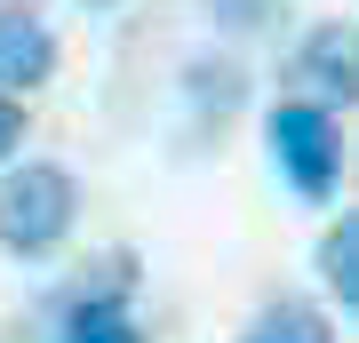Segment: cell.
Segmentation results:
<instances>
[{
    "instance_id": "1",
    "label": "cell",
    "mask_w": 359,
    "mask_h": 343,
    "mask_svg": "<svg viewBox=\"0 0 359 343\" xmlns=\"http://www.w3.org/2000/svg\"><path fill=\"white\" fill-rule=\"evenodd\" d=\"M80 224V184L56 160H25L0 176V248L8 255H56Z\"/></svg>"
},
{
    "instance_id": "2",
    "label": "cell",
    "mask_w": 359,
    "mask_h": 343,
    "mask_svg": "<svg viewBox=\"0 0 359 343\" xmlns=\"http://www.w3.org/2000/svg\"><path fill=\"white\" fill-rule=\"evenodd\" d=\"M264 136H271V160H280V176L295 200H335V184H344V128H335L327 104H311V96H287V104H271V120H264Z\"/></svg>"
},
{
    "instance_id": "3",
    "label": "cell",
    "mask_w": 359,
    "mask_h": 343,
    "mask_svg": "<svg viewBox=\"0 0 359 343\" xmlns=\"http://www.w3.org/2000/svg\"><path fill=\"white\" fill-rule=\"evenodd\" d=\"M287 80L311 104H327V112H351L359 104V32L351 25H311L287 56Z\"/></svg>"
},
{
    "instance_id": "4",
    "label": "cell",
    "mask_w": 359,
    "mask_h": 343,
    "mask_svg": "<svg viewBox=\"0 0 359 343\" xmlns=\"http://www.w3.org/2000/svg\"><path fill=\"white\" fill-rule=\"evenodd\" d=\"M120 280H136V255H112V264H104V288L72 295L65 343H144V328H136V311H128V295H120Z\"/></svg>"
},
{
    "instance_id": "5",
    "label": "cell",
    "mask_w": 359,
    "mask_h": 343,
    "mask_svg": "<svg viewBox=\"0 0 359 343\" xmlns=\"http://www.w3.org/2000/svg\"><path fill=\"white\" fill-rule=\"evenodd\" d=\"M48 72H56V32L40 25L32 8H0V88L32 96Z\"/></svg>"
},
{
    "instance_id": "6",
    "label": "cell",
    "mask_w": 359,
    "mask_h": 343,
    "mask_svg": "<svg viewBox=\"0 0 359 343\" xmlns=\"http://www.w3.org/2000/svg\"><path fill=\"white\" fill-rule=\"evenodd\" d=\"M240 343H335L327 311L311 304V295H271V304L240 328Z\"/></svg>"
},
{
    "instance_id": "7",
    "label": "cell",
    "mask_w": 359,
    "mask_h": 343,
    "mask_svg": "<svg viewBox=\"0 0 359 343\" xmlns=\"http://www.w3.org/2000/svg\"><path fill=\"white\" fill-rule=\"evenodd\" d=\"M320 280L344 311H359V208H344L327 231H320Z\"/></svg>"
},
{
    "instance_id": "8",
    "label": "cell",
    "mask_w": 359,
    "mask_h": 343,
    "mask_svg": "<svg viewBox=\"0 0 359 343\" xmlns=\"http://www.w3.org/2000/svg\"><path fill=\"white\" fill-rule=\"evenodd\" d=\"M280 8L287 0H208V16L224 32H264V25H280Z\"/></svg>"
},
{
    "instance_id": "9",
    "label": "cell",
    "mask_w": 359,
    "mask_h": 343,
    "mask_svg": "<svg viewBox=\"0 0 359 343\" xmlns=\"http://www.w3.org/2000/svg\"><path fill=\"white\" fill-rule=\"evenodd\" d=\"M25 128H32V120H25V96H8V88H0V168L25 152Z\"/></svg>"
}]
</instances>
